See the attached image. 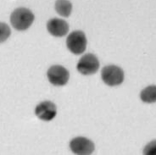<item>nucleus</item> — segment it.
Returning a JSON list of instances; mask_svg holds the SVG:
<instances>
[{
  "label": "nucleus",
  "mask_w": 156,
  "mask_h": 155,
  "mask_svg": "<svg viewBox=\"0 0 156 155\" xmlns=\"http://www.w3.org/2000/svg\"><path fill=\"white\" fill-rule=\"evenodd\" d=\"M35 19L33 13L27 8H18L12 12L10 23L16 30L26 31L31 26Z\"/></svg>",
  "instance_id": "nucleus-1"
},
{
  "label": "nucleus",
  "mask_w": 156,
  "mask_h": 155,
  "mask_svg": "<svg viewBox=\"0 0 156 155\" xmlns=\"http://www.w3.org/2000/svg\"><path fill=\"white\" fill-rule=\"evenodd\" d=\"M101 78L103 82L109 86H119L124 81V71L119 66L106 65L101 71Z\"/></svg>",
  "instance_id": "nucleus-2"
},
{
  "label": "nucleus",
  "mask_w": 156,
  "mask_h": 155,
  "mask_svg": "<svg viewBox=\"0 0 156 155\" xmlns=\"http://www.w3.org/2000/svg\"><path fill=\"white\" fill-rule=\"evenodd\" d=\"M87 37L82 31H74L68 36L66 39L67 48L76 55H82L87 48Z\"/></svg>",
  "instance_id": "nucleus-3"
},
{
  "label": "nucleus",
  "mask_w": 156,
  "mask_h": 155,
  "mask_svg": "<svg viewBox=\"0 0 156 155\" xmlns=\"http://www.w3.org/2000/svg\"><path fill=\"white\" fill-rule=\"evenodd\" d=\"M99 68L98 58L93 54H87L82 56L78 61L76 69L84 76L94 75L98 71Z\"/></svg>",
  "instance_id": "nucleus-4"
},
{
  "label": "nucleus",
  "mask_w": 156,
  "mask_h": 155,
  "mask_svg": "<svg viewBox=\"0 0 156 155\" xmlns=\"http://www.w3.org/2000/svg\"><path fill=\"white\" fill-rule=\"evenodd\" d=\"M47 76L52 85L62 86L66 85L70 78V74L65 67L56 65L51 66L48 69Z\"/></svg>",
  "instance_id": "nucleus-5"
},
{
  "label": "nucleus",
  "mask_w": 156,
  "mask_h": 155,
  "mask_svg": "<svg viewBox=\"0 0 156 155\" xmlns=\"http://www.w3.org/2000/svg\"><path fill=\"white\" fill-rule=\"evenodd\" d=\"M70 148L75 154L88 155L94 153L95 146L94 143L88 138L77 136L70 141Z\"/></svg>",
  "instance_id": "nucleus-6"
},
{
  "label": "nucleus",
  "mask_w": 156,
  "mask_h": 155,
  "mask_svg": "<svg viewBox=\"0 0 156 155\" xmlns=\"http://www.w3.org/2000/svg\"><path fill=\"white\" fill-rule=\"evenodd\" d=\"M37 117L43 121H50L54 120L57 114V108L54 103L50 101H44L37 105L35 109Z\"/></svg>",
  "instance_id": "nucleus-7"
},
{
  "label": "nucleus",
  "mask_w": 156,
  "mask_h": 155,
  "mask_svg": "<svg viewBox=\"0 0 156 155\" xmlns=\"http://www.w3.org/2000/svg\"><path fill=\"white\" fill-rule=\"evenodd\" d=\"M47 30L49 34L55 37H62L69 31V25L65 19L52 18L47 23Z\"/></svg>",
  "instance_id": "nucleus-8"
},
{
  "label": "nucleus",
  "mask_w": 156,
  "mask_h": 155,
  "mask_svg": "<svg viewBox=\"0 0 156 155\" xmlns=\"http://www.w3.org/2000/svg\"><path fill=\"white\" fill-rule=\"evenodd\" d=\"M55 11L62 17H69L72 12V4L69 0H56Z\"/></svg>",
  "instance_id": "nucleus-9"
},
{
  "label": "nucleus",
  "mask_w": 156,
  "mask_h": 155,
  "mask_svg": "<svg viewBox=\"0 0 156 155\" xmlns=\"http://www.w3.org/2000/svg\"><path fill=\"white\" fill-rule=\"evenodd\" d=\"M141 100L146 104H154L156 102V86L151 85L145 87L140 93Z\"/></svg>",
  "instance_id": "nucleus-10"
},
{
  "label": "nucleus",
  "mask_w": 156,
  "mask_h": 155,
  "mask_svg": "<svg viewBox=\"0 0 156 155\" xmlns=\"http://www.w3.org/2000/svg\"><path fill=\"white\" fill-rule=\"evenodd\" d=\"M11 34L10 28L4 22H0V43L5 42Z\"/></svg>",
  "instance_id": "nucleus-11"
},
{
  "label": "nucleus",
  "mask_w": 156,
  "mask_h": 155,
  "mask_svg": "<svg viewBox=\"0 0 156 155\" xmlns=\"http://www.w3.org/2000/svg\"><path fill=\"white\" fill-rule=\"evenodd\" d=\"M144 154L145 155H156V140L150 142L145 146L144 149Z\"/></svg>",
  "instance_id": "nucleus-12"
}]
</instances>
